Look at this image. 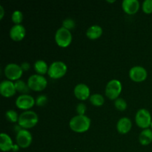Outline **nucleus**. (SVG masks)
<instances>
[{
    "label": "nucleus",
    "mask_w": 152,
    "mask_h": 152,
    "mask_svg": "<svg viewBox=\"0 0 152 152\" xmlns=\"http://www.w3.org/2000/svg\"><path fill=\"white\" fill-rule=\"evenodd\" d=\"M77 112L78 114V115H85V113H86L87 108H86V105L84 103L81 102V103H79L77 105Z\"/></svg>",
    "instance_id": "29"
},
{
    "label": "nucleus",
    "mask_w": 152,
    "mask_h": 152,
    "mask_svg": "<svg viewBox=\"0 0 152 152\" xmlns=\"http://www.w3.org/2000/svg\"><path fill=\"white\" fill-rule=\"evenodd\" d=\"M48 97L45 95H39L36 99V105L39 107H43L47 104Z\"/></svg>",
    "instance_id": "28"
},
{
    "label": "nucleus",
    "mask_w": 152,
    "mask_h": 152,
    "mask_svg": "<svg viewBox=\"0 0 152 152\" xmlns=\"http://www.w3.org/2000/svg\"><path fill=\"white\" fill-rule=\"evenodd\" d=\"M55 41L61 48H67L72 42V35L71 31L64 28H60L55 34Z\"/></svg>",
    "instance_id": "4"
},
{
    "label": "nucleus",
    "mask_w": 152,
    "mask_h": 152,
    "mask_svg": "<svg viewBox=\"0 0 152 152\" xmlns=\"http://www.w3.org/2000/svg\"><path fill=\"white\" fill-rule=\"evenodd\" d=\"M0 10H1V15H0V19H2L3 16H4V8H3L2 6H0Z\"/></svg>",
    "instance_id": "31"
},
{
    "label": "nucleus",
    "mask_w": 152,
    "mask_h": 152,
    "mask_svg": "<svg viewBox=\"0 0 152 152\" xmlns=\"http://www.w3.org/2000/svg\"><path fill=\"white\" fill-rule=\"evenodd\" d=\"M38 120V115L34 111H26L19 115L18 123L23 129H28L34 127Z\"/></svg>",
    "instance_id": "2"
},
{
    "label": "nucleus",
    "mask_w": 152,
    "mask_h": 152,
    "mask_svg": "<svg viewBox=\"0 0 152 152\" xmlns=\"http://www.w3.org/2000/svg\"><path fill=\"white\" fill-rule=\"evenodd\" d=\"M28 85L30 89L34 91H42L47 87V80L39 74L31 76L28 80Z\"/></svg>",
    "instance_id": "5"
},
{
    "label": "nucleus",
    "mask_w": 152,
    "mask_h": 152,
    "mask_svg": "<svg viewBox=\"0 0 152 152\" xmlns=\"http://www.w3.org/2000/svg\"><path fill=\"white\" fill-rule=\"evenodd\" d=\"M15 88H16V91L19 92V93L22 94H26L27 93H28L30 91V88L28 87V83H25V82L22 81V80H17L14 83Z\"/></svg>",
    "instance_id": "21"
},
{
    "label": "nucleus",
    "mask_w": 152,
    "mask_h": 152,
    "mask_svg": "<svg viewBox=\"0 0 152 152\" xmlns=\"http://www.w3.org/2000/svg\"><path fill=\"white\" fill-rule=\"evenodd\" d=\"M70 129L77 133H84L91 126V120L86 115H77L69 123Z\"/></svg>",
    "instance_id": "1"
},
{
    "label": "nucleus",
    "mask_w": 152,
    "mask_h": 152,
    "mask_svg": "<svg viewBox=\"0 0 152 152\" xmlns=\"http://www.w3.org/2000/svg\"><path fill=\"white\" fill-rule=\"evenodd\" d=\"M122 7L127 14L133 15L138 11L140 8V2L137 0H123Z\"/></svg>",
    "instance_id": "14"
},
{
    "label": "nucleus",
    "mask_w": 152,
    "mask_h": 152,
    "mask_svg": "<svg viewBox=\"0 0 152 152\" xmlns=\"http://www.w3.org/2000/svg\"><path fill=\"white\" fill-rule=\"evenodd\" d=\"M74 95L78 99L82 101L86 100L90 96V89L88 86L83 83L77 85L74 90Z\"/></svg>",
    "instance_id": "13"
},
{
    "label": "nucleus",
    "mask_w": 152,
    "mask_h": 152,
    "mask_svg": "<svg viewBox=\"0 0 152 152\" xmlns=\"http://www.w3.org/2000/svg\"><path fill=\"white\" fill-rule=\"evenodd\" d=\"M114 105H115V108L120 111H125L127 108V103L123 98H118L116 99L114 101Z\"/></svg>",
    "instance_id": "24"
},
{
    "label": "nucleus",
    "mask_w": 152,
    "mask_h": 152,
    "mask_svg": "<svg viewBox=\"0 0 152 152\" xmlns=\"http://www.w3.org/2000/svg\"><path fill=\"white\" fill-rule=\"evenodd\" d=\"M24 16L23 13L20 10H15L11 16V19L13 22L16 25H20L22 22L23 21Z\"/></svg>",
    "instance_id": "23"
},
{
    "label": "nucleus",
    "mask_w": 152,
    "mask_h": 152,
    "mask_svg": "<svg viewBox=\"0 0 152 152\" xmlns=\"http://www.w3.org/2000/svg\"><path fill=\"white\" fill-rule=\"evenodd\" d=\"M19 145H17V144H16V145H13V151H17L18 150H19Z\"/></svg>",
    "instance_id": "32"
},
{
    "label": "nucleus",
    "mask_w": 152,
    "mask_h": 152,
    "mask_svg": "<svg viewBox=\"0 0 152 152\" xmlns=\"http://www.w3.org/2000/svg\"><path fill=\"white\" fill-rule=\"evenodd\" d=\"M4 73L5 77L10 81H17L22 77L23 71L21 68L20 65L15 63H10L5 66Z\"/></svg>",
    "instance_id": "8"
},
{
    "label": "nucleus",
    "mask_w": 152,
    "mask_h": 152,
    "mask_svg": "<svg viewBox=\"0 0 152 152\" xmlns=\"http://www.w3.org/2000/svg\"><path fill=\"white\" fill-rule=\"evenodd\" d=\"M16 90L14 83L10 80H4L0 84V94L4 97L8 98L16 94Z\"/></svg>",
    "instance_id": "12"
},
{
    "label": "nucleus",
    "mask_w": 152,
    "mask_h": 152,
    "mask_svg": "<svg viewBox=\"0 0 152 152\" xmlns=\"http://www.w3.org/2000/svg\"><path fill=\"white\" fill-rule=\"evenodd\" d=\"M75 22L72 19H71V18L65 19L62 22V28H65V29L68 30V31L74 29L75 28Z\"/></svg>",
    "instance_id": "26"
},
{
    "label": "nucleus",
    "mask_w": 152,
    "mask_h": 152,
    "mask_svg": "<svg viewBox=\"0 0 152 152\" xmlns=\"http://www.w3.org/2000/svg\"><path fill=\"white\" fill-rule=\"evenodd\" d=\"M90 102L93 105L96 107L102 106L104 104V97L99 94H94L90 96Z\"/></svg>",
    "instance_id": "22"
},
{
    "label": "nucleus",
    "mask_w": 152,
    "mask_h": 152,
    "mask_svg": "<svg viewBox=\"0 0 152 152\" xmlns=\"http://www.w3.org/2000/svg\"><path fill=\"white\" fill-rule=\"evenodd\" d=\"M20 67L23 71H28L30 69V68H31V65H30V64L28 62H23L20 65Z\"/></svg>",
    "instance_id": "30"
},
{
    "label": "nucleus",
    "mask_w": 152,
    "mask_h": 152,
    "mask_svg": "<svg viewBox=\"0 0 152 152\" xmlns=\"http://www.w3.org/2000/svg\"><path fill=\"white\" fill-rule=\"evenodd\" d=\"M48 68L49 67H48L47 63L42 59L37 60L34 63V70L39 75L42 76L45 74L48 71Z\"/></svg>",
    "instance_id": "20"
},
{
    "label": "nucleus",
    "mask_w": 152,
    "mask_h": 152,
    "mask_svg": "<svg viewBox=\"0 0 152 152\" xmlns=\"http://www.w3.org/2000/svg\"><path fill=\"white\" fill-rule=\"evenodd\" d=\"M16 144L20 148H26L31 145L32 142V135L26 129H22L16 134Z\"/></svg>",
    "instance_id": "9"
},
{
    "label": "nucleus",
    "mask_w": 152,
    "mask_h": 152,
    "mask_svg": "<svg viewBox=\"0 0 152 152\" xmlns=\"http://www.w3.org/2000/svg\"><path fill=\"white\" fill-rule=\"evenodd\" d=\"M108 1V2H111V3L115 2V1Z\"/></svg>",
    "instance_id": "33"
},
{
    "label": "nucleus",
    "mask_w": 152,
    "mask_h": 152,
    "mask_svg": "<svg viewBox=\"0 0 152 152\" xmlns=\"http://www.w3.org/2000/svg\"><path fill=\"white\" fill-rule=\"evenodd\" d=\"M25 37V28L22 25H15L10 28V37L15 42H19Z\"/></svg>",
    "instance_id": "15"
},
{
    "label": "nucleus",
    "mask_w": 152,
    "mask_h": 152,
    "mask_svg": "<svg viewBox=\"0 0 152 152\" xmlns=\"http://www.w3.org/2000/svg\"><path fill=\"white\" fill-rule=\"evenodd\" d=\"M142 10L146 14L152 13V0H145L142 3Z\"/></svg>",
    "instance_id": "27"
},
{
    "label": "nucleus",
    "mask_w": 152,
    "mask_h": 152,
    "mask_svg": "<svg viewBox=\"0 0 152 152\" xmlns=\"http://www.w3.org/2000/svg\"><path fill=\"white\" fill-rule=\"evenodd\" d=\"M5 117L8 121L11 122V123H16L19 120V117H18L17 113L13 110H9L6 112Z\"/></svg>",
    "instance_id": "25"
},
{
    "label": "nucleus",
    "mask_w": 152,
    "mask_h": 152,
    "mask_svg": "<svg viewBox=\"0 0 152 152\" xmlns=\"http://www.w3.org/2000/svg\"><path fill=\"white\" fill-rule=\"evenodd\" d=\"M132 127V121L128 117H123L117 122V129L119 133L122 134H126L129 133Z\"/></svg>",
    "instance_id": "16"
},
{
    "label": "nucleus",
    "mask_w": 152,
    "mask_h": 152,
    "mask_svg": "<svg viewBox=\"0 0 152 152\" xmlns=\"http://www.w3.org/2000/svg\"><path fill=\"white\" fill-rule=\"evenodd\" d=\"M13 143L12 139L9 135L5 133L0 134V149L2 151H9L13 149Z\"/></svg>",
    "instance_id": "17"
},
{
    "label": "nucleus",
    "mask_w": 152,
    "mask_h": 152,
    "mask_svg": "<svg viewBox=\"0 0 152 152\" xmlns=\"http://www.w3.org/2000/svg\"><path fill=\"white\" fill-rule=\"evenodd\" d=\"M139 140L141 145H149L152 142V130L149 129H144L140 134Z\"/></svg>",
    "instance_id": "19"
},
{
    "label": "nucleus",
    "mask_w": 152,
    "mask_h": 152,
    "mask_svg": "<svg viewBox=\"0 0 152 152\" xmlns=\"http://www.w3.org/2000/svg\"><path fill=\"white\" fill-rule=\"evenodd\" d=\"M67 65L61 61H56L49 66L48 74L52 79H59L65 75L67 72Z\"/></svg>",
    "instance_id": "3"
},
{
    "label": "nucleus",
    "mask_w": 152,
    "mask_h": 152,
    "mask_svg": "<svg viewBox=\"0 0 152 152\" xmlns=\"http://www.w3.org/2000/svg\"><path fill=\"white\" fill-rule=\"evenodd\" d=\"M36 103L34 97L28 94H22L18 96L16 100V105L18 108L22 110H29Z\"/></svg>",
    "instance_id": "10"
},
{
    "label": "nucleus",
    "mask_w": 152,
    "mask_h": 152,
    "mask_svg": "<svg viewBox=\"0 0 152 152\" xmlns=\"http://www.w3.org/2000/svg\"><path fill=\"white\" fill-rule=\"evenodd\" d=\"M151 129H152V122H151Z\"/></svg>",
    "instance_id": "34"
},
{
    "label": "nucleus",
    "mask_w": 152,
    "mask_h": 152,
    "mask_svg": "<svg viewBox=\"0 0 152 152\" xmlns=\"http://www.w3.org/2000/svg\"><path fill=\"white\" fill-rule=\"evenodd\" d=\"M122 91V84L119 80H112L107 84L105 93L107 97L111 100L118 99L119 95Z\"/></svg>",
    "instance_id": "6"
},
{
    "label": "nucleus",
    "mask_w": 152,
    "mask_h": 152,
    "mask_svg": "<svg viewBox=\"0 0 152 152\" xmlns=\"http://www.w3.org/2000/svg\"><path fill=\"white\" fill-rule=\"evenodd\" d=\"M102 34V28L99 25H92L86 31V36L90 39H96Z\"/></svg>",
    "instance_id": "18"
},
{
    "label": "nucleus",
    "mask_w": 152,
    "mask_h": 152,
    "mask_svg": "<svg viewBox=\"0 0 152 152\" xmlns=\"http://www.w3.org/2000/svg\"><path fill=\"white\" fill-rule=\"evenodd\" d=\"M147 71L141 66H134L129 71V77L136 83H141L147 78Z\"/></svg>",
    "instance_id": "11"
},
{
    "label": "nucleus",
    "mask_w": 152,
    "mask_h": 152,
    "mask_svg": "<svg viewBox=\"0 0 152 152\" xmlns=\"http://www.w3.org/2000/svg\"><path fill=\"white\" fill-rule=\"evenodd\" d=\"M137 125L141 129H148L151 124V116L149 111L145 108L140 109L135 117Z\"/></svg>",
    "instance_id": "7"
}]
</instances>
